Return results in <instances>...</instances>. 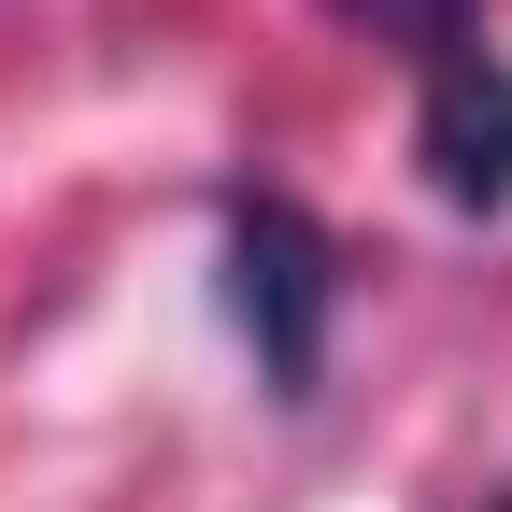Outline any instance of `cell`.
<instances>
[{
    "mask_svg": "<svg viewBox=\"0 0 512 512\" xmlns=\"http://www.w3.org/2000/svg\"><path fill=\"white\" fill-rule=\"evenodd\" d=\"M228 313H242L256 370L285 399H313V370H328V242H313L299 200H242L228 214Z\"/></svg>",
    "mask_w": 512,
    "mask_h": 512,
    "instance_id": "cell-1",
    "label": "cell"
},
{
    "mask_svg": "<svg viewBox=\"0 0 512 512\" xmlns=\"http://www.w3.org/2000/svg\"><path fill=\"white\" fill-rule=\"evenodd\" d=\"M413 86H427V185L456 214H498L512 200V57L470 29V43L413 57Z\"/></svg>",
    "mask_w": 512,
    "mask_h": 512,
    "instance_id": "cell-2",
    "label": "cell"
},
{
    "mask_svg": "<svg viewBox=\"0 0 512 512\" xmlns=\"http://www.w3.org/2000/svg\"><path fill=\"white\" fill-rule=\"evenodd\" d=\"M498 512H512V484H498Z\"/></svg>",
    "mask_w": 512,
    "mask_h": 512,
    "instance_id": "cell-3",
    "label": "cell"
}]
</instances>
